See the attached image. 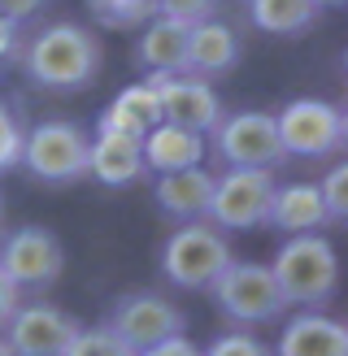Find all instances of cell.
<instances>
[{
  "instance_id": "1",
  "label": "cell",
  "mask_w": 348,
  "mask_h": 356,
  "mask_svg": "<svg viewBox=\"0 0 348 356\" xmlns=\"http://www.w3.org/2000/svg\"><path fill=\"white\" fill-rule=\"evenodd\" d=\"M22 65L48 92H79L100 74V44L79 22H52L22 48Z\"/></svg>"
},
{
  "instance_id": "2",
  "label": "cell",
  "mask_w": 348,
  "mask_h": 356,
  "mask_svg": "<svg viewBox=\"0 0 348 356\" xmlns=\"http://www.w3.org/2000/svg\"><path fill=\"white\" fill-rule=\"evenodd\" d=\"M270 274L287 305H326L340 287V257L322 235H287L270 261Z\"/></svg>"
},
{
  "instance_id": "3",
  "label": "cell",
  "mask_w": 348,
  "mask_h": 356,
  "mask_svg": "<svg viewBox=\"0 0 348 356\" xmlns=\"http://www.w3.org/2000/svg\"><path fill=\"white\" fill-rule=\"evenodd\" d=\"M231 261V243L214 222H183L161 248V274L183 291H209Z\"/></svg>"
},
{
  "instance_id": "4",
  "label": "cell",
  "mask_w": 348,
  "mask_h": 356,
  "mask_svg": "<svg viewBox=\"0 0 348 356\" xmlns=\"http://www.w3.org/2000/svg\"><path fill=\"white\" fill-rule=\"evenodd\" d=\"M214 305L239 326H266L278 322L287 309L283 291L270 274V265H257V261H231L226 270L214 278Z\"/></svg>"
},
{
  "instance_id": "5",
  "label": "cell",
  "mask_w": 348,
  "mask_h": 356,
  "mask_svg": "<svg viewBox=\"0 0 348 356\" xmlns=\"http://www.w3.org/2000/svg\"><path fill=\"white\" fill-rule=\"evenodd\" d=\"M17 165H26L40 183H79L87 178V135L70 122H40L35 131H22Z\"/></svg>"
},
{
  "instance_id": "6",
  "label": "cell",
  "mask_w": 348,
  "mask_h": 356,
  "mask_svg": "<svg viewBox=\"0 0 348 356\" xmlns=\"http://www.w3.org/2000/svg\"><path fill=\"white\" fill-rule=\"evenodd\" d=\"M274 170H226L214 178V195H209L205 218L218 230H253L266 226L270 200H274Z\"/></svg>"
},
{
  "instance_id": "7",
  "label": "cell",
  "mask_w": 348,
  "mask_h": 356,
  "mask_svg": "<svg viewBox=\"0 0 348 356\" xmlns=\"http://www.w3.org/2000/svg\"><path fill=\"white\" fill-rule=\"evenodd\" d=\"M283 156H331L344 148V109L331 100L301 96L283 113H274Z\"/></svg>"
},
{
  "instance_id": "8",
  "label": "cell",
  "mask_w": 348,
  "mask_h": 356,
  "mask_svg": "<svg viewBox=\"0 0 348 356\" xmlns=\"http://www.w3.org/2000/svg\"><path fill=\"white\" fill-rule=\"evenodd\" d=\"M214 148L231 170H274L278 161H287L283 144H278L274 113H261V109L222 118L214 127Z\"/></svg>"
},
{
  "instance_id": "9",
  "label": "cell",
  "mask_w": 348,
  "mask_h": 356,
  "mask_svg": "<svg viewBox=\"0 0 348 356\" xmlns=\"http://www.w3.org/2000/svg\"><path fill=\"white\" fill-rule=\"evenodd\" d=\"M104 326H109L131 352H144V348L161 343V339L183 334L187 317H183V309L174 305V300L157 296V291H131V296H122L113 305V313H109Z\"/></svg>"
},
{
  "instance_id": "10",
  "label": "cell",
  "mask_w": 348,
  "mask_h": 356,
  "mask_svg": "<svg viewBox=\"0 0 348 356\" xmlns=\"http://www.w3.org/2000/svg\"><path fill=\"white\" fill-rule=\"evenodd\" d=\"M0 270H5V278L17 291L22 287H31V291L52 287L65 270V248L44 226H17L13 235L0 243Z\"/></svg>"
},
{
  "instance_id": "11",
  "label": "cell",
  "mask_w": 348,
  "mask_h": 356,
  "mask_svg": "<svg viewBox=\"0 0 348 356\" xmlns=\"http://www.w3.org/2000/svg\"><path fill=\"white\" fill-rule=\"evenodd\" d=\"M157 104H161V122L196 135H214V127L222 122V100L209 87V79L196 74H148Z\"/></svg>"
},
{
  "instance_id": "12",
  "label": "cell",
  "mask_w": 348,
  "mask_h": 356,
  "mask_svg": "<svg viewBox=\"0 0 348 356\" xmlns=\"http://www.w3.org/2000/svg\"><path fill=\"white\" fill-rule=\"evenodd\" d=\"M83 326L57 305H17L13 317L5 322V343L13 356H65L70 339H74Z\"/></svg>"
},
{
  "instance_id": "13",
  "label": "cell",
  "mask_w": 348,
  "mask_h": 356,
  "mask_svg": "<svg viewBox=\"0 0 348 356\" xmlns=\"http://www.w3.org/2000/svg\"><path fill=\"white\" fill-rule=\"evenodd\" d=\"M239 61V35L218 22V17H200L187 26V48H183V74L196 79H218Z\"/></svg>"
},
{
  "instance_id": "14",
  "label": "cell",
  "mask_w": 348,
  "mask_h": 356,
  "mask_svg": "<svg viewBox=\"0 0 348 356\" xmlns=\"http://www.w3.org/2000/svg\"><path fill=\"white\" fill-rule=\"evenodd\" d=\"M87 174L104 187H127L144 174V144L135 135H113L96 131V139H87Z\"/></svg>"
},
{
  "instance_id": "15",
  "label": "cell",
  "mask_w": 348,
  "mask_h": 356,
  "mask_svg": "<svg viewBox=\"0 0 348 356\" xmlns=\"http://www.w3.org/2000/svg\"><path fill=\"white\" fill-rule=\"evenodd\" d=\"M274 356H348V330L340 317L301 313L283 326Z\"/></svg>"
},
{
  "instance_id": "16",
  "label": "cell",
  "mask_w": 348,
  "mask_h": 356,
  "mask_svg": "<svg viewBox=\"0 0 348 356\" xmlns=\"http://www.w3.org/2000/svg\"><path fill=\"white\" fill-rule=\"evenodd\" d=\"M152 195H157V209L170 213V218H179V222H205L209 195H214V174H209L205 165L157 174Z\"/></svg>"
},
{
  "instance_id": "17",
  "label": "cell",
  "mask_w": 348,
  "mask_h": 356,
  "mask_svg": "<svg viewBox=\"0 0 348 356\" xmlns=\"http://www.w3.org/2000/svg\"><path fill=\"white\" fill-rule=\"evenodd\" d=\"M270 226H278L283 235H318L326 226V204H322V191L318 183H287V187H274V200H270Z\"/></svg>"
},
{
  "instance_id": "18",
  "label": "cell",
  "mask_w": 348,
  "mask_h": 356,
  "mask_svg": "<svg viewBox=\"0 0 348 356\" xmlns=\"http://www.w3.org/2000/svg\"><path fill=\"white\" fill-rule=\"evenodd\" d=\"M139 144H144V170H157V174L191 170V165L205 161V135L170 127V122H157Z\"/></svg>"
},
{
  "instance_id": "19",
  "label": "cell",
  "mask_w": 348,
  "mask_h": 356,
  "mask_svg": "<svg viewBox=\"0 0 348 356\" xmlns=\"http://www.w3.org/2000/svg\"><path fill=\"white\" fill-rule=\"evenodd\" d=\"M157 122H161V104H157L152 83H135V87H122V92L113 96V104L100 113L96 131H113V135L144 139Z\"/></svg>"
},
{
  "instance_id": "20",
  "label": "cell",
  "mask_w": 348,
  "mask_h": 356,
  "mask_svg": "<svg viewBox=\"0 0 348 356\" xmlns=\"http://www.w3.org/2000/svg\"><path fill=\"white\" fill-rule=\"evenodd\" d=\"M183 48H187V22L152 17L139 35V61L152 74H183Z\"/></svg>"
},
{
  "instance_id": "21",
  "label": "cell",
  "mask_w": 348,
  "mask_h": 356,
  "mask_svg": "<svg viewBox=\"0 0 348 356\" xmlns=\"http://www.w3.org/2000/svg\"><path fill=\"white\" fill-rule=\"evenodd\" d=\"M253 26L266 35H301L305 26H313L318 5L313 0H248Z\"/></svg>"
},
{
  "instance_id": "22",
  "label": "cell",
  "mask_w": 348,
  "mask_h": 356,
  "mask_svg": "<svg viewBox=\"0 0 348 356\" xmlns=\"http://www.w3.org/2000/svg\"><path fill=\"white\" fill-rule=\"evenodd\" d=\"M87 9H92L104 26H139L157 17V5L152 0H87Z\"/></svg>"
},
{
  "instance_id": "23",
  "label": "cell",
  "mask_w": 348,
  "mask_h": 356,
  "mask_svg": "<svg viewBox=\"0 0 348 356\" xmlns=\"http://www.w3.org/2000/svg\"><path fill=\"white\" fill-rule=\"evenodd\" d=\"M65 356H135V352L122 343L109 326H92V330H79L74 339H70Z\"/></svg>"
},
{
  "instance_id": "24",
  "label": "cell",
  "mask_w": 348,
  "mask_h": 356,
  "mask_svg": "<svg viewBox=\"0 0 348 356\" xmlns=\"http://www.w3.org/2000/svg\"><path fill=\"white\" fill-rule=\"evenodd\" d=\"M318 191H322V204H326V222L340 226L348 218V165L344 161L331 165V174L318 183Z\"/></svg>"
},
{
  "instance_id": "25",
  "label": "cell",
  "mask_w": 348,
  "mask_h": 356,
  "mask_svg": "<svg viewBox=\"0 0 348 356\" xmlns=\"http://www.w3.org/2000/svg\"><path fill=\"white\" fill-rule=\"evenodd\" d=\"M200 356H274V352L261 343L257 334H248V330H231V334H218V339L209 343Z\"/></svg>"
},
{
  "instance_id": "26",
  "label": "cell",
  "mask_w": 348,
  "mask_h": 356,
  "mask_svg": "<svg viewBox=\"0 0 348 356\" xmlns=\"http://www.w3.org/2000/svg\"><path fill=\"white\" fill-rule=\"evenodd\" d=\"M157 17H174V22H200V17H214L218 0H152Z\"/></svg>"
},
{
  "instance_id": "27",
  "label": "cell",
  "mask_w": 348,
  "mask_h": 356,
  "mask_svg": "<svg viewBox=\"0 0 348 356\" xmlns=\"http://www.w3.org/2000/svg\"><path fill=\"white\" fill-rule=\"evenodd\" d=\"M22 156V127L9 113V104H0V170H13Z\"/></svg>"
},
{
  "instance_id": "28",
  "label": "cell",
  "mask_w": 348,
  "mask_h": 356,
  "mask_svg": "<svg viewBox=\"0 0 348 356\" xmlns=\"http://www.w3.org/2000/svg\"><path fill=\"white\" fill-rule=\"evenodd\" d=\"M135 356H200V348L187 339V334H174V339H161V343H152L144 352H135Z\"/></svg>"
},
{
  "instance_id": "29",
  "label": "cell",
  "mask_w": 348,
  "mask_h": 356,
  "mask_svg": "<svg viewBox=\"0 0 348 356\" xmlns=\"http://www.w3.org/2000/svg\"><path fill=\"white\" fill-rule=\"evenodd\" d=\"M44 9V0H0V13L9 17V22H26Z\"/></svg>"
},
{
  "instance_id": "30",
  "label": "cell",
  "mask_w": 348,
  "mask_h": 356,
  "mask_svg": "<svg viewBox=\"0 0 348 356\" xmlns=\"http://www.w3.org/2000/svg\"><path fill=\"white\" fill-rule=\"evenodd\" d=\"M13 309H17V287L5 278V270H0V326L13 317Z\"/></svg>"
},
{
  "instance_id": "31",
  "label": "cell",
  "mask_w": 348,
  "mask_h": 356,
  "mask_svg": "<svg viewBox=\"0 0 348 356\" xmlns=\"http://www.w3.org/2000/svg\"><path fill=\"white\" fill-rule=\"evenodd\" d=\"M13 48H17V22H9V17L0 13V61L13 57Z\"/></svg>"
},
{
  "instance_id": "32",
  "label": "cell",
  "mask_w": 348,
  "mask_h": 356,
  "mask_svg": "<svg viewBox=\"0 0 348 356\" xmlns=\"http://www.w3.org/2000/svg\"><path fill=\"white\" fill-rule=\"evenodd\" d=\"M313 5H318V9H340L344 0H313Z\"/></svg>"
},
{
  "instance_id": "33",
  "label": "cell",
  "mask_w": 348,
  "mask_h": 356,
  "mask_svg": "<svg viewBox=\"0 0 348 356\" xmlns=\"http://www.w3.org/2000/svg\"><path fill=\"white\" fill-rule=\"evenodd\" d=\"M0 356H13V352H9V343H5V334H0Z\"/></svg>"
},
{
  "instance_id": "34",
  "label": "cell",
  "mask_w": 348,
  "mask_h": 356,
  "mask_svg": "<svg viewBox=\"0 0 348 356\" xmlns=\"http://www.w3.org/2000/svg\"><path fill=\"white\" fill-rule=\"evenodd\" d=\"M0 226H5V204H0Z\"/></svg>"
}]
</instances>
